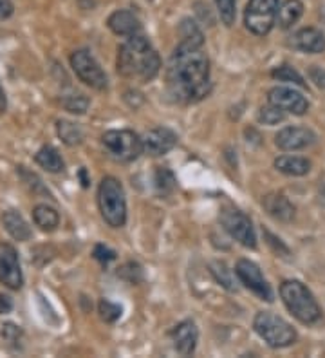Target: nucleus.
Masks as SVG:
<instances>
[{
	"label": "nucleus",
	"instance_id": "f257e3e1",
	"mask_svg": "<svg viewBox=\"0 0 325 358\" xmlns=\"http://www.w3.org/2000/svg\"><path fill=\"white\" fill-rule=\"evenodd\" d=\"M168 87L179 101H197L208 94L210 60L201 49L181 51L175 49L170 58Z\"/></svg>",
	"mask_w": 325,
	"mask_h": 358
},
{
	"label": "nucleus",
	"instance_id": "f03ea898",
	"mask_svg": "<svg viewBox=\"0 0 325 358\" xmlns=\"http://www.w3.org/2000/svg\"><path fill=\"white\" fill-rule=\"evenodd\" d=\"M161 67L159 55L152 48L150 40L143 35L129 36L117 49V73L125 78L150 82L157 76Z\"/></svg>",
	"mask_w": 325,
	"mask_h": 358
},
{
	"label": "nucleus",
	"instance_id": "7ed1b4c3",
	"mask_svg": "<svg viewBox=\"0 0 325 358\" xmlns=\"http://www.w3.org/2000/svg\"><path fill=\"white\" fill-rule=\"evenodd\" d=\"M280 297L298 322L312 326L322 319V310L317 299L312 297L308 286H303L300 280H284L280 286Z\"/></svg>",
	"mask_w": 325,
	"mask_h": 358
},
{
	"label": "nucleus",
	"instance_id": "20e7f679",
	"mask_svg": "<svg viewBox=\"0 0 325 358\" xmlns=\"http://www.w3.org/2000/svg\"><path fill=\"white\" fill-rule=\"evenodd\" d=\"M98 205L101 217L113 228H122L127 223V201L122 183L116 178H103L98 188Z\"/></svg>",
	"mask_w": 325,
	"mask_h": 358
},
{
	"label": "nucleus",
	"instance_id": "39448f33",
	"mask_svg": "<svg viewBox=\"0 0 325 358\" xmlns=\"http://www.w3.org/2000/svg\"><path fill=\"white\" fill-rule=\"evenodd\" d=\"M253 328L257 335L275 350L287 348L296 342V331L293 326L271 311H259L253 320Z\"/></svg>",
	"mask_w": 325,
	"mask_h": 358
},
{
	"label": "nucleus",
	"instance_id": "423d86ee",
	"mask_svg": "<svg viewBox=\"0 0 325 358\" xmlns=\"http://www.w3.org/2000/svg\"><path fill=\"white\" fill-rule=\"evenodd\" d=\"M101 143L108 156L116 162H134L143 152V141L132 131H108L101 136Z\"/></svg>",
	"mask_w": 325,
	"mask_h": 358
},
{
	"label": "nucleus",
	"instance_id": "0eeeda50",
	"mask_svg": "<svg viewBox=\"0 0 325 358\" xmlns=\"http://www.w3.org/2000/svg\"><path fill=\"white\" fill-rule=\"evenodd\" d=\"M278 0H250L244 11V24L250 33L266 36L277 20Z\"/></svg>",
	"mask_w": 325,
	"mask_h": 358
},
{
	"label": "nucleus",
	"instance_id": "6e6552de",
	"mask_svg": "<svg viewBox=\"0 0 325 358\" xmlns=\"http://www.w3.org/2000/svg\"><path fill=\"white\" fill-rule=\"evenodd\" d=\"M71 67L76 73V76L89 87L98 89V91L107 89V75H105L100 64L96 62V58L87 49H78V51H74L71 55Z\"/></svg>",
	"mask_w": 325,
	"mask_h": 358
},
{
	"label": "nucleus",
	"instance_id": "1a4fd4ad",
	"mask_svg": "<svg viewBox=\"0 0 325 358\" xmlns=\"http://www.w3.org/2000/svg\"><path fill=\"white\" fill-rule=\"evenodd\" d=\"M221 224L243 246H246V248H255L257 246V236L255 230H253L252 219L247 217L244 212L237 208L222 210Z\"/></svg>",
	"mask_w": 325,
	"mask_h": 358
},
{
	"label": "nucleus",
	"instance_id": "9d476101",
	"mask_svg": "<svg viewBox=\"0 0 325 358\" xmlns=\"http://www.w3.org/2000/svg\"><path fill=\"white\" fill-rule=\"evenodd\" d=\"M235 273H237L238 280L246 286L250 292H253L259 299L262 301L271 302L273 301V292L269 288L268 280L264 279L260 268L257 266L253 261H247V259H240L235 266Z\"/></svg>",
	"mask_w": 325,
	"mask_h": 358
},
{
	"label": "nucleus",
	"instance_id": "9b49d317",
	"mask_svg": "<svg viewBox=\"0 0 325 358\" xmlns=\"http://www.w3.org/2000/svg\"><path fill=\"white\" fill-rule=\"evenodd\" d=\"M0 282L11 289H20L24 284L18 254L11 245H0Z\"/></svg>",
	"mask_w": 325,
	"mask_h": 358
},
{
	"label": "nucleus",
	"instance_id": "f8f14e48",
	"mask_svg": "<svg viewBox=\"0 0 325 358\" xmlns=\"http://www.w3.org/2000/svg\"><path fill=\"white\" fill-rule=\"evenodd\" d=\"M268 101L275 107H278L284 113L295 114V116H302L308 113L309 103L308 100L300 94L298 91L291 87H275L269 91Z\"/></svg>",
	"mask_w": 325,
	"mask_h": 358
},
{
	"label": "nucleus",
	"instance_id": "ddd939ff",
	"mask_svg": "<svg viewBox=\"0 0 325 358\" xmlns=\"http://www.w3.org/2000/svg\"><path fill=\"white\" fill-rule=\"evenodd\" d=\"M143 152L148 156H163L178 145V134L166 127H157L143 136Z\"/></svg>",
	"mask_w": 325,
	"mask_h": 358
},
{
	"label": "nucleus",
	"instance_id": "4468645a",
	"mask_svg": "<svg viewBox=\"0 0 325 358\" xmlns=\"http://www.w3.org/2000/svg\"><path fill=\"white\" fill-rule=\"evenodd\" d=\"M317 136L308 127H286L275 138V143L280 150H302L315 143Z\"/></svg>",
	"mask_w": 325,
	"mask_h": 358
},
{
	"label": "nucleus",
	"instance_id": "2eb2a0df",
	"mask_svg": "<svg viewBox=\"0 0 325 358\" xmlns=\"http://www.w3.org/2000/svg\"><path fill=\"white\" fill-rule=\"evenodd\" d=\"M289 45L296 51L318 55L325 51V35L317 27H303L291 36Z\"/></svg>",
	"mask_w": 325,
	"mask_h": 358
},
{
	"label": "nucleus",
	"instance_id": "dca6fc26",
	"mask_svg": "<svg viewBox=\"0 0 325 358\" xmlns=\"http://www.w3.org/2000/svg\"><path fill=\"white\" fill-rule=\"evenodd\" d=\"M170 336H172L173 348L178 350V353H181L182 357H190L195 351V345H197L199 331L192 320H185L172 329Z\"/></svg>",
	"mask_w": 325,
	"mask_h": 358
},
{
	"label": "nucleus",
	"instance_id": "f3484780",
	"mask_svg": "<svg viewBox=\"0 0 325 358\" xmlns=\"http://www.w3.org/2000/svg\"><path fill=\"white\" fill-rule=\"evenodd\" d=\"M107 26L110 27L114 35L120 36H132L138 35L139 31H141V22H139V18L136 17L132 11H127V9H117L114 11L107 20Z\"/></svg>",
	"mask_w": 325,
	"mask_h": 358
},
{
	"label": "nucleus",
	"instance_id": "a211bd4d",
	"mask_svg": "<svg viewBox=\"0 0 325 358\" xmlns=\"http://www.w3.org/2000/svg\"><path fill=\"white\" fill-rule=\"evenodd\" d=\"M262 205L268 210V214L278 221H291L295 217V206L284 194H269L264 197Z\"/></svg>",
	"mask_w": 325,
	"mask_h": 358
},
{
	"label": "nucleus",
	"instance_id": "6ab92c4d",
	"mask_svg": "<svg viewBox=\"0 0 325 358\" xmlns=\"http://www.w3.org/2000/svg\"><path fill=\"white\" fill-rule=\"evenodd\" d=\"M179 44L175 49H181V51H194V49H201L204 44V36L201 33V29L197 27V24L190 18H185L179 26Z\"/></svg>",
	"mask_w": 325,
	"mask_h": 358
},
{
	"label": "nucleus",
	"instance_id": "aec40b11",
	"mask_svg": "<svg viewBox=\"0 0 325 358\" xmlns=\"http://www.w3.org/2000/svg\"><path fill=\"white\" fill-rule=\"evenodd\" d=\"M2 223H4V228L15 241L24 243V241L31 239L29 224L26 223V219L22 217L17 210H8V212H4V215H2Z\"/></svg>",
	"mask_w": 325,
	"mask_h": 358
},
{
	"label": "nucleus",
	"instance_id": "412c9836",
	"mask_svg": "<svg viewBox=\"0 0 325 358\" xmlns=\"http://www.w3.org/2000/svg\"><path fill=\"white\" fill-rule=\"evenodd\" d=\"M275 169L287 176H305L311 171V163L305 157L280 156L275 159Z\"/></svg>",
	"mask_w": 325,
	"mask_h": 358
},
{
	"label": "nucleus",
	"instance_id": "4be33fe9",
	"mask_svg": "<svg viewBox=\"0 0 325 358\" xmlns=\"http://www.w3.org/2000/svg\"><path fill=\"white\" fill-rule=\"evenodd\" d=\"M303 15V4L300 0H284L282 6L277 11L278 26L282 29H289L291 26H295Z\"/></svg>",
	"mask_w": 325,
	"mask_h": 358
},
{
	"label": "nucleus",
	"instance_id": "5701e85b",
	"mask_svg": "<svg viewBox=\"0 0 325 358\" xmlns=\"http://www.w3.org/2000/svg\"><path fill=\"white\" fill-rule=\"evenodd\" d=\"M35 159L43 171L51 172V174H58V172L64 171V159H62V156L58 154V150L55 149V147H51V145L42 147V149L36 152Z\"/></svg>",
	"mask_w": 325,
	"mask_h": 358
},
{
	"label": "nucleus",
	"instance_id": "b1692460",
	"mask_svg": "<svg viewBox=\"0 0 325 358\" xmlns=\"http://www.w3.org/2000/svg\"><path fill=\"white\" fill-rule=\"evenodd\" d=\"M33 221H35L36 227L43 231H52L57 230V227L60 224V215L55 208L48 205H38L33 210Z\"/></svg>",
	"mask_w": 325,
	"mask_h": 358
},
{
	"label": "nucleus",
	"instance_id": "393cba45",
	"mask_svg": "<svg viewBox=\"0 0 325 358\" xmlns=\"http://www.w3.org/2000/svg\"><path fill=\"white\" fill-rule=\"evenodd\" d=\"M57 132L60 136V140L69 147H76L83 141V131L80 129V125L73 122H67V120H60L57 123Z\"/></svg>",
	"mask_w": 325,
	"mask_h": 358
},
{
	"label": "nucleus",
	"instance_id": "a878e982",
	"mask_svg": "<svg viewBox=\"0 0 325 358\" xmlns=\"http://www.w3.org/2000/svg\"><path fill=\"white\" fill-rule=\"evenodd\" d=\"M154 185H156L159 196H168L175 188V179H173L172 172L166 171V169H157L156 176H154Z\"/></svg>",
	"mask_w": 325,
	"mask_h": 358
},
{
	"label": "nucleus",
	"instance_id": "bb28decb",
	"mask_svg": "<svg viewBox=\"0 0 325 358\" xmlns=\"http://www.w3.org/2000/svg\"><path fill=\"white\" fill-rule=\"evenodd\" d=\"M89 103H91L89 98L85 94H80V92L62 98V107L71 114H83L87 110V107H89Z\"/></svg>",
	"mask_w": 325,
	"mask_h": 358
},
{
	"label": "nucleus",
	"instance_id": "cd10ccee",
	"mask_svg": "<svg viewBox=\"0 0 325 358\" xmlns=\"http://www.w3.org/2000/svg\"><path fill=\"white\" fill-rule=\"evenodd\" d=\"M271 76H273L275 80H278V82H287V83H295V85H298V87H305V82H303V78L300 76V73L296 69H293L291 66H280L277 67V69L271 73Z\"/></svg>",
	"mask_w": 325,
	"mask_h": 358
},
{
	"label": "nucleus",
	"instance_id": "c85d7f7f",
	"mask_svg": "<svg viewBox=\"0 0 325 358\" xmlns=\"http://www.w3.org/2000/svg\"><path fill=\"white\" fill-rule=\"evenodd\" d=\"M215 4L222 24L228 27L233 26L235 17H237V2L235 0H215Z\"/></svg>",
	"mask_w": 325,
	"mask_h": 358
},
{
	"label": "nucleus",
	"instance_id": "c756f323",
	"mask_svg": "<svg viewBox=\"0 0 325 358\" xmlns=\"http://www.w3.org/2000/svg\"><path fill=\"white\" fill-rule=\"evenodd\" d=\"M284 118H286V113L271 103L259 110V122H262L264 125H277V123L284 122Z\"/></svg>",
	"mask_w": 325,
	"mask_h": 358
},
{
	"label": "nucleus",
	"instance_id": "7c9ffc66",
	"mask_svg": "<svg viewBox=\"0 0 325 358\" xmlns=\"http://www.w3.org/2000/svg\"><path fill=\"white\" fill-rule=\"evenodd\" d=\"M98 310H100L101 319H103L105 322H108V324L116 322V320L122 317V306H117V304L107 301V299H101Z\"/></svg>",
	"mask_w": 325,
	"mask_h": 358
},
{
	"label": "nucleus",
	"instance_id": "2f4dec72",
	"mask_svg": "<svg viewBox=\"0 0 325 358\" xmlns=\"http://www.w3.org/2000/svg\"><path fill=\"white\" fill-rule=\"evenodd\" d=\"M212 271H213V275H215L217 282H221L222 286L228 289H235L233 279H231V271L228 270V266H226L224 262H213Z\"/></svg>",
	"mask_w": 325,
	"mask_h": 358
},
{
	"label": "nucleus",
	"instance_id": "473e14b6",
	"mask_svg": "<svg viewBox=\"0 0 325 358\" xmlns=\"http://www.w3.org/2000/svg\"><path fill=\"white\" fill-rule=\"evenodd\" d=\"M0 333H2V338L8 342H17L22 335V331L18 329V326H15V324H11V322L4 324V326H2V331Z\"/></svg>",
	"mask_w": 325,
	"mask_h": 358
},
{
	"label": "nucleus",
	"instance_id": "72a5a7b5",
	"mask_svg": "<svg viewBox=\"0 0 325 358\" xmlns=\"http://www.w3.org/2000/svg\"><path fill=\"white\" fill-rule=\"evenodd\" d=\"M94 257L98 259L100 262H103V264H107V262H110V261H114V259H116V254H114L110 248H107V246L98 245L94 248Z\"/></svg>",
	"mask_w": 325,
	"mask_h": 358
},
{
	"label": "nucleus",
	"instance_id": "f704fd0d",
	"mask_svg": "<svg viewBox=\"0 0 325 358\" xmlns=\"http://www.w3.org/2000/svg\"><path fill=\"white\" fill-rule=\"evenodd\" d=\"M309 76H311V80L315 83H317L318 87L320 89H325V69H322V67H311V71H309Z\"/></svg>",
	"mask_w": 325,
	"mask_h": 358
},
{
	"label": "nucleus",
	"instance_id": "c9c22d12",
	"mask_svg": "<svg viewBox=\"0 0 325 358\" xmlns=\"http://www.w3.org/2000/svg\"><path fill=\"white\" fill-rule=\"evenodd\" d=\"M13 2L11 0H0V18H9L13 15Z\"/></svg>",
	"mask_w": 325,
	"mask_h": 358
},
{
	"label": "nucleus",
	"instance_id": "e433bc0d",
	"mask_svg": "<svg viewBox=\"0 0 325 358\" xmlns=\"http://www.w3.org/2000/svg\"><path fill=\"white\" fill-rule=\"evenodd\" d=\"M11 310H13V302H11V299L0 293V315L9 313Z\"/></svg>",
	"mask_w": 325,
	"mask_h": 358
},
{
	"label": "nucleus",
	"instance_id": "4c0bfd02",
	"mask_svg": "<svg viewBox=\"0 0 325 358\" xmlns=\"http://www.w3.org/2000/svg\"><path fill=\"white\" fill-rule=\"evenodd\" d=\"M6 109H8V98H6L4 89L0 85V113H4Z\"/></svg>",
	"mask_w": 325,
	"mask_h": 358
}]
</instances>
